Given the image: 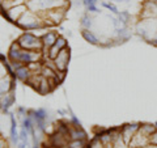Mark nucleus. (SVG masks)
Here are the masks:
<instances>
[{"instance_id":"obj_3","label":"nucleus","mask_w":157,"mask_h":148,"mask_svg":"<svg viewBox=\"0 0 157 148\" xmlns=\"http://www.w3.org/2000/svg\"><path fill=\"white\" fill-rule=\"evenodd\" d=\"M32 8V11H50L54 8H60L66 7L64 0H32L28 4Z\"/></svg>"},{"instance_id":"obj_22","label":"nucleus","mask_w":157,"mask_h":148,"mask_svg":"<svg viewBox=\"0 0 157 148\" xmlns=\"http://www.w3.org/2000/svg\"><path fill=\"white\" fill-rule=\"evenodd\" d=\"M137 148H157V146H155V144H148V146H144V147H137Z\"/></svg>"},{"instance_id":"obj_24","label":"nucleus","mask_w":157,"mask_h":148,"mask_svg":"<svg viewBox=\"0 0 157 148\" xmlns=\"http://www.w3.org/2000/svg\"><path fill=\"white\" fill-rule=\"evenodd\" d=\"M155 126H156V130H157V122H155Z\"/></svg>"},{"instance_id":"obj_10","label":"nucleus","mask_w":157,"mask_h":148,"mask_svg":"<svg viewBox=\"0 0 157 148\" xmlns=\"http://www.w3.org/2000/svg\"><path fill=\"white\" fill-rule=\"evenodd\" d=\"M13 102H14V97L12 95V92L6 93L3 97H0V110L8 111V109L12 106Z\"/></svg>"},{"instance_id":"obj_7","label":"nucleus","mask_w":157,"mask_h":148,"mask_svg":"<svg viewBox=\"0 0 157 148\" xmlns=\"http://www.w3.org/2000/svg\"><path fill=\"white\" fill-rule=\"evenodd\" d=\"M67 47V41H66V38H63L59 36L58 39H56V42L54 43V45L48 49V51H47V56L50 58V59H55L56 55L59 53H60L63 49H66Z\"/></svg>"},{"instance_id":"obj_4","label":"nucleus","mask_w":157,"mask_h":148,"mask_svg":"<svg viewBox=\"0 0 157 148\" xmlns=\"http://www.w3.org/2000/svg\"><path fill=\"white\" fill-rule=\"evenodd\" d=\"M26 11H28V6H25V4H20V6L12 7V8L7 9L6 12H3V16L7 17L9 21L17 22L18 20H20V17H21Z\"/></svg>"},{"instance_id":"obj_13","label":"nucleus","mask_w":157,"mask_h":148,"mask_svg":"<svg viewBox=\"0 0 157 148\" xmlns=\"http://www.w3.org/2000/svg\"><path fill=\"white\" fill-rule=\"evenodd\" d=\"M81 36L84 37L85 41H88L89 43H92V45H98V38L94 33H92L89 29H82L81 32Z\"/></svg>"},{"instance_id":"obj_12","label":"nucleus","mask_w":157,"mask_h":148,"mask_svg":"<svg viewBox=\"0 0 157 148\" xmlns=\"http://www.w3.org/2000/svg\"><path fill=\"white\" fill-rule=\"evenodd\" d=\"M41 95H47V93H50L52 91V87H51V84L50 81H48V79L45 77V76H42L41 79V83H39V85H38V89H37Z\"/></svg>"},{"instance_id":"obj_8","label":"nucleus","mask_w":157,"mask_h":148,"mask_svg":"<svg viewBox=\"0 0 157 148\" xmlns=\"http://www.w3.org/2000/svg\"><path fill=\"white\" fill-rule=\"evenodd\" d=\"M12 89H13V80L11 76L7 75L6 77L0 79V97H3L8 92H12Z\"/></svg>"},{"instance_id":"obj_20","label":"nucleus","mask_w":157,"mask_h":148,"mask_svg":"<svg viewBox=\"0 0 157 148\" xmlns=\"http://www.w3.org/2000/svg\"><path fill=\"white\" fill-rule=\"evenodd\" d=\"M149 140H151V144H155V146H157V131L155 132V134H152V135H151Z\"/></svg>"},{"instance_id":"obj_23","label":"nucleus","mask_w":157,"mask_h":148,"mask_svg":"<svg viewBox=\"0 0 157 148\" xmlns=\"http://www.w3.org/2000/svg\"><path fill=\"white\" fill-rule=\"evenodd\" d=\"M113 2H118V3H119V2H124V0H113Z\"/></svg>"},{"instance_id":"obj_14","label":"nucleus","mask_w":157,"mask_h":148,"mask_svg":"<svg viewBox=\"0 0 157 148\" xmlns=\"http://www.w3.org/2000/svg\"><path fill=\"white\" fill-rule=\"evenodd\" d=\"M85 140L77 139V140H70L68 142V148H86Z\"/></svg>"},{"instance_id":"obj_17","label":"nucleus","mask_w":157,"mask_h":148,"mask_svg":"<svg viewBox=\"0 0 157 148\" xmlns=\"http://www.w3.org/2000/svg\"><path fill=\"white\" fill-rule=\"evenodd\" d=\"M118 18L121 20L123 24H126L127 25V22L130 21V18H131V16H130V13L127 12V11H123V12H121V13H118Z\"/></svg>"},{"instance_id":"obj_19","label":"nucleus","mask_w":157,"mask_h":148,"mask_svg":"<svg viewBox=\"0 0 157 148\" xmlns=\"http://www.w3.org/2000/svg\"><path fill=\"white\" fill-rule=\"evenodd\" d=\"M82 3H84V6L88 8V7H90V6H96L97 0H82Z\"/></svg>"},{"instance_id":"obj_2","label":"nucleus","mask_w":157,"mask_h":148,"mask_svg":"<svg viewBox=\"0 0 157 148\" xmlns=\"http://www.w3.org/2000/svg\"><path fill=\"white\" fill-rule=\"evenodd\" d=\"M16 24L20 28L25 29V30L39 29V28H42L43 25H45V24H42V21L36 16V14H34L33 12H29V11H26L25 13H24Z\"/></svg>"},{"instance_id":"obj_18","label":"nucleus","mask_w":157,"mask_h":148,"mask_svg":"<svg viewBox=\"0 0 157 148\" xmlns=\"http://www.w3.org/2000/svg\"><path fill=\"white\" fill-rule=\"evenodd\" d=\"M102 6H104L105 8H107L110 12H113L114 14H118V13H119V11H118V8L114 6V4H111V3H105V2H104V3H102Z\"/></svg>"},{"instance_id":"obj_11","label":"nucleus","mask_w":157,"mask_h":148,"mask_svg":"<svg viewBox=\"0 0 157 148\" xmlns=\"http://www.w3.org/2000/svg\"><path fill=\"white\" fill-rule=\"evenodd\" d=\"M14 77H17L18 80H21V81H28L29 80V77H30V75H32V72H30V70L28 68V66L25 64V66H22V67H20V68H17V70H14Z\"/></svg>"},{"instance_id":"obj_16","label":"nucleus","mask_w":157,"mask_h":148,"mask_svg":"<svg viewBox=\"0 0 157 148\" xmlns=\"http://www.w3.org/2000/svg\"><path fill=\"white\" fill-rule=\"evenodd\" d=\"M9 73V67H8V63H3L0 62V79L6 77Z\"/></svg>"},{"instance_id":"obj_5","label":"nucleus","mask_w":157,"mask_h":148,"mask_svg":"<svg viewBox=\"0 0 157 148\" xmlns=\"http://www.w3.org/2000/svg\"><path fill=\"white\" fill-rule=\"evenodd\" d=\"M68 62H70V47L63 49L56 55V58L54 59V63L58 68V71H64L68 68Z\"/></svg>"},{"instance_id":"obj_21","label":"nucleus","mask_w":157,"mask_h":148,"mask_svg":"<svg viewBox=\"0 0 157 148\" xmlns=\"http://www.w3.org/2000/svg\"><path fill=\"white\" fill-rule=\"evenodd\" d=\"M0 148H8V146H7V142L4 140L2 136H0Z\"/></svg>"},{"instance_id":"obj_9","label":"nucleus","mask_w":157,"mask_h":148,"mask_svg":"<svg viewBox=\"0 0 157 148\" xmlns=\"http://www.w3.org/2000/svg\"><path fill=\"white\" fill-rule=\"evenodd\" d=\"M58 33L56 32H47L45 36H43L41 39H42V43H43V49H47V51H48V49H50L54 43L56 42V39H58Z\"/></svg>"},{"instance_id":"obj_1","label":"nucleus","mask_w":157,"mask_h":148,"mask_svg":"<svg viewBox=\"0 0 157 148\" xmlns=\"http://www.w3.org/2000/svg\"><path fill=\"white\" fill-rule=\"evenodd\" d=\"M17 43L24 50H41V49H43L42 39L34 36L33 33H24L17 39Z\"/></svg>"},{"instance_id":"obj_6","label":"nucleus","mask_w":157,"mask_h":148,"mask_svg":"<svg viewBox=\"0 0 157 148\" xmlns=\"http://www.w3.org/2000/svg\"><path fill=\"white\" fill-rule=\"evenodd\" d=\"M139 127H140L139 123L124 125V126L121 127V135H122V138H123V140H124V143H126L127 146L130 144L131 139H132V138H134V135L136 134V131L139 130Z\"/></svg>"},{"instance_id":"obj_15","label":"nucleus","mask_w":157,"mask_h":148,"mask_svg":"<svg viewBox=\"0 0 157 148\" xmlns=\"http://www.w3.org/2000/svg\"><path fill=\"white\" fill-rule=\"evenodd\" d=\"M81 26H82V29H89L92 26V18L89 17V14H84V16H82Z\"/></svg>"}]
</instances>
